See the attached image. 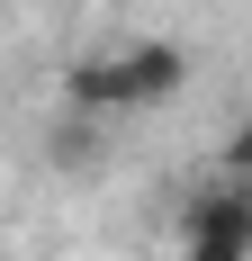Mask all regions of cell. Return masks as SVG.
<instances>
[{
	"mask_svg": "<svg viewBox=\"0 0 252 261\" xmlns=\"http://www.w3.org/2000/svg\"><path fill=\"white\" fill-rule=\"evenodd\" d=\"M180 90H189V54L171 36H117L108 54L72 63L63 108L72 117H144V108H171Z\"/></svg>",
	"mask_w": 252,
	"mask_h": 261,
	"instance_id": "1",
	"label": "cell"
},
{
	"mask_svg": "<svg viewBox=\"0 0 252 261\" xmlns=\"http://www.w3.org/2000/svg\"><path fill=\"white\" fill-rule=\"evenodd\" d=\"M216 162H225L216 180H252V117H243V126L225 135V153H216Z\"/></svg>",
	"mask_w": 252,
	"mask_h": 261,
	"instance_id": "3",
	"label": "cell"
},
{
	"mask_svg": "<svg viewBox=\"0 0 252 261\" xmlns=\"http://www.w3.org/2000/svg\"><path fill=\"white\" fill-rule=\"evenodd\" d=\"M180 261H252V180H207L180 207Z\"/></svg>",
	"mask_w": 252,
	"mask_h": 261,
	"instance_id": "2",
	"label": "cell"
}]
</instances>
